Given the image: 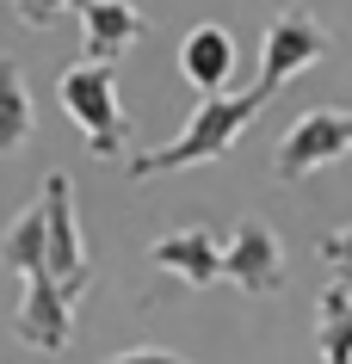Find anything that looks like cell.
I'll return each instance as SVG.
<instances>
[{
  "mask_svg": "<svg viewBox=\"0 0 352 364\" xmlns=\"http://www.w3.org/2000/svg\"><path fill=\"white\" fill-rule=\"evenodd\" d=\"M346 154H352V105H346V112H334V105H315V112H303L291 130H284L272 173L284 179V186H297V179H309L315 167H328V161H346Z\"/></svg>",
  "mask_w": 352,
  "mask_h": 364,
  "instance_id": "277c9868",
  "label": "cell"
},
{
  "mask_svg": "<svg viewBox=\"0 0 352 364\" xmlns=\"http://www.w3.org/2000/svg\"><path fill=\"white\" fill-rule=\"evenodd\" d=\"M105 364H192V358H179L167 346H130V352H112Z\"/></svg>",
  "mask_w": 352,
  "mask_h": 364,
  "instance_id": "2e32d148",
  "label": "cell"
},
{
  "mask_svg": "<svg viewBox=\"0 0 352 364\" xmlns=\"http://www.w3.org/2000/svg\"><path fill=\"white\" fill-rule=\"evenodd\" d=\"M223 278H235L247 296H272L284 284V247H278V235H272L266 216H247L223 241Z\"/></svg>",
  "mask_w": 352,
  "mask_h": 364,
  "instance_id": "8992f818",
  "label": "cell"
},
{
  "mask_svg": "<svg viewBox=\"0 0 352 364\" xmlns=\"http://www.w3.org/2000/svg\"><path fill=\"white\" fill-rule=\"evenodd\" d=\"M155 266L161 272H174L179 284H216V278H223V241H216L210 229H167L155 241Z\"/></svg>",
  "mask_w": 352,
  "mask_h": 364,
  "instance_id": "9c48e42d",
  "label": "cell"
},
{
  "mask_svg": "<svg viewBox=\"0 0 352 364\" xmlns=\"http://www.w3.org/2000/svg\"><path fill=\"white\" fill-rule=\"evenodd\" d=\"M0 266L19 272V278H38V272H50V210H43V198L19 216L6 235H0Z\"/></svg>",
  "mask_w": 352,
  "mask_h": 364,
  "instance_id": "8fae6325",
  "label": "cell"
},
{
  "mask_svg": "<svg viewBox=\"0 0 352 364\" xmlns=\"http://www.w3.org/2000/svg\"><path fill=\"white\" fill-rule=\"evenodd\" d=\"M80 31H87V62H112L130 50V43L149 38V19H142V6L130 0H80Z\"/></svg>",
  "mask_w": 352,
  "mask_h": 364,
  "instance_id": "ba28073f",
  "label": "cell"
},
{
  "mask_svg": "<svg viewBox=\"0 0 352 364\" xmlns=\"http://www.w3.org/2000/svg\"><path fill=\"white\" fill-rule=\"evenodd\" d=\"M62 112L75 117V130L93 142V154H124V105H117V68L112 62H75L56 80Z\"/></svg>",
  "mask_w": 352,
  "mask_h": 364,
  "instance_id": "7a4b0ae2",
  "label": "cell"
},
{
  "mask_svg": "<svg viewBox=\"0 0 352 364\" xmlns=\"http://www.w3.org/2000/svg\"><path fill=\"white\" fill-rule=\"evenodd\" d=\"M38 130V105L25 87V68L13 56H0V154H19Z\"/></svg>",
  "mask_w": 352,
  "mask_h": 364,
  "instance_id": "7c38bea8",
  "label": "cell"
},
{
  "mask_svg": "<svg viewBox=\"0 0 352 364\" xmlns=\"http://www.w3.org/2000/svg\"><path fill=\"white\" fill-rule=\"evenodd\" d=\"M260 105H266V99H260L254 87H247V93H216V99H204V105H192V117H186V130H179L174 142H161V149L137 154L124 173H130V179H161V173H179V167L223 161V154H229V142L260 117Z\"/></svg>",
  "mask_w": 352,
  "mask_h": 364,
  "instance_id": "6da1fadb",
  "label": "cell"
},
{
  "mask_svg": "<svg viewBox=\"0 0 352 364\" xmlns=\"http://www.w3.org/2000/svg\"><path fill=\"white\" fill-rule=\"evenodd\" d=\"M321 56H328V31H321V19L303 13V6L278 13V19L266 25V43H260V80H254V93L272 99L278 87H291V80L303 75V68H315Z\"/></svg>",
  "mask_w": 352,
  "mask_h": 364,
  "instance_id": "3957f363",
  "label": "cell"
},
{
  "mask_svg": "<svg viewBox=\"0 0 352 364\" xmlns=\"http://www.w3.org/2000/svg\"><path fill=\"white\" fill-rule=\"evenodd\" d=\"M315 253H321V259H328V266L340 272V284H352V229L321 235V241H315Z\"/></svg>",
  "mask_w": 352,
  "mask_h": 364,
  "instance_id": "5bb4252c",
  "label": "cell"
},
{
  "mask_svg": "<svg viewBox=\"0 0 352 364\" xmlns=\"http://www.w3.org/2000/svg\"><path fill=\"white\" fill-rule=\"evenodd\" d=\"M179 75L192 80L204 99H216L229 87V75H235V38L223 25H192L186 43H179Z\"/></svg>",
  "mask_w": 352,
  "mask_h": 364,
  "instance_id": "30bf717a",
  "label": "cell"
},
{
  "mask_svg": "<svg viewBox=\"0 0 352 364\" xmlns=\"http://www.w3.org/2000/svg\"><path fill=\"white\" fill-rule=\"evenodd\" d=\"M13 333H19L31 352H62L75 340V290H62L50 272L25 278V296H19V315H13Z\"/></svg>",
  "mask_w": 352,
  "mask_h": 364,
  "instance_id": "52a82bcc",
  "label": "cell"
},
{
  "mask_svg": "<svg viewBox=\"0 0 352 364\" xmlns=\"http://www.w3.org/2000/svg\"><path fill=\"white\" fill-rule=\"evenodd\" d=\"M315 352L321 364H352V284H328L315 296Z\"/></svg>",
  "mask_w": 352,
  "mask_h": 364,
  "instance_id": "4fadbf2b",
  "label": "cell"
},
{
  "mask_svg": "<svg viewBox=\"0 0 352 364\" xmlns=\"http://www.w3.org/2000/svg\"><path fill=\"white\" fill-rule=\"evenodd\" d=\"M38 198H43V210H50V278L80 296V290L93 284V259H87V241H80L75 179H68V173H50Z\"/></svg>",
  "mask_w": 352,
  "mask_h": 364,
  "instance_id": "5b68a950",
  "label": "cell"
},
{
  "mask_svg": "<svg viewBox=\"0 0 352 364\" xmlns=\"http://www.w3.org/2000/svg\"><path fill=\"white\" fill-rule=\"evenodd\" d=\"M68 6H80V0H13V13H19V25H31V31H43V25H56Z\"/></svg>",
  "mask_w": 352,
  "mask_h": 364,
  "instance_id": "9a60e30c",
  "label": "cell"
}]
</instances>
